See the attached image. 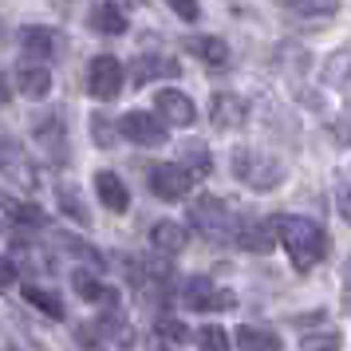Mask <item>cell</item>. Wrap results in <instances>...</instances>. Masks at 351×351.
Wrapping results in <instances>:
<instances>
[{"instance_id": "3957f363", "label": "cell", "mask_w": 351, "mask_h": 351, "mask_svg": "<svg viewBox=\"0 0 351 351\" xmlns=\"http://www.w3.org/2000/svg\"><path fill=\"white\" fill-rule=\"evenodd\" d=\"M190 225L206 241H233L237 237V217H229V206L217 197H202L190 209Z\"/></svg>"}, {"instance_id": "f546056e", "label": "cell", "mask_w": 351, "mask_h": 351, "mask_svg": "<svg viewBox=\"0 0 351 351\" xmlns=\"http://www.w3.org/2000/svg\"><path fill=\"white\" fill-rule=\"evenodd\" d=\"M16 280H20V276H16V265L0 256V288H12V285H16Z\"/></svg>"}, {"instance_id": "7c38bea8", "label": "cell", "mask_w": 351, "mask_h": 351, "mask_svg": "<svg viewBox=\"0 0 351 351\" xmlns=\"http://www.w3.org/2000/svg\"><path fill=\"white\" fill-rule=\"evenodd\" d=\"M209 111H213V127L229 130V127H241V123H245V114H249V103H245L241 95H233V91H217Z\"/></svg>"}, {"instance_id": "8992f818", "label": "cell", "mask_w": 351, "mask_h": 351, "mask_svg": "<svg viewBox=\"0 0 351 351\" xmlns=\"http://www.w3.org/2000/svg\"><path fill=\"white\" fill-rule=\"evenodd\" d=\"M119 134H127L138 146H166V123L150 111H130L119 119Z\"/></svg>"}, {"instance_id": "4dcf8cb0", "label": "cell", "mask_w": 351, "mask_h": 351, "mask_svg": "<svg viewBox=\"0 0 351 351\" xmlns=\"http://www.w3.org/2000/svg\"><path fill=\"white\" fill-rule=\"evenodd\" d=\"M170 8H174L182 20H197V16H202V8H197V4H186V0H174Z\"/></svg>"}, {"instance_id": "7a4b0ae2", "label": "cell", "mask_w": 351, "mask_h": 351, "mask_svg": "<svg viewBox=\"0 0 351 351\" xmlns=\"http://www.w3.org/2000/svg\"><path fill=\"white\" fill-rule=\"evenodd\" d=\"M233 174L256 193H269L280 186V178H285V166L269 154H261V150H237L233 154Z\"/></svg>"}, {"instance_id": "d6a6232c", "label": "cell", "mask_w": 351, "mask_h": 351, "mask_svg": "<svg viewBox=\"0 0 351 351\" xmlns=\"http://www.w3.org/2000/svg\"><path fill=\"white\" fill-rule=\"evenodd\" d=\"M8 103V83H4V75H0V107Z\"/></svg>"}, {"instance_id": "ba28073f", "label": "cell", "mask_w": 351, "mask_h": 351, "mask_svg": "<svg viewBox=\"0 0 351 351\" xmlns=\"http://www.w3.org/2000/svg\"><path fill=\"white\" fill-rule=\"evenodd\" d=\"M233 241H237L245 253H272L276 249V225L269 217H241Z\"/></svg>"}, {"instance_id": "484cf974", "label": "cell", "mask_w": 351, "mask_h": 351, "mask_svg": "<svg viewBox=\"0 0 351 351\" xmlns=\"http://www.w3.org/2000/svg\"><path fill=\"white\" fill-rule=\"evenodd\" d=\"M182 166H186L190 174H209V150L202 143L182 146Z\"/></svg>"}, {"instance_id": "ffe728a7", "label": "cell", "mask_w": 351, "mask_h": 351, "mask_svg": "<svg viewBox=\"0 0 351 351\" xmlns=\"http://www.w3.org/2000/svg\"><path fill=\"white\" fill-rule=\"evenodd\" d=\"M71 288H75V292H80L87 304H111V300H114L111 288H103V285H99V276H91L87 269H75V272H71Z\"/></svg>"}, {"instance_id": "ac0fdd59", "label": "cell", "mask_w": 351, "mask_h": 351, "mask_svg": "<svg viewBox=\"0 0 351 351\" xmlns=\"http://www.w3.org/2000/svg\"><path fill=\"white\" fill-rule=\"evenodd\" d=\"M186 51L197 56V60L209 64V67H225L229 64V44L217 40V36H190V40H186Z\"/></svg>"}, {"instance_id": "cb8c5ba5", "label": "cell", "mask_w": 351, "mask_h": 351, "mask_svg": "<svg viewBox=\"0 0 351 351\" xmlns=\"http://www.w3.org/2000/svg\"><path fill=\"white\" fill-rule=\"evenodd\" d=\"M154 332H158V339H162V343H170V348H178V343H186V339H190L186 319H174V316H162L158 324H154Z\"/></svg>"}, {"instance_id": "277c9868", "label": "cell", "mask_w": 351, "mask_h": 351, "mask_svg": "<svg viewBox=\"0 0 351 351\" xmlns=\"http://www.w3.org/2000/svg\"><path fill=\"white\" fill-rule=\"evenodd\" d=\"M193 190V174L182 162H158L150 166V193H158L162 202H186Z\"/></svg>"}, {"instance_id": "44dd1931", "label": "cell", "mask_w": 351, "mask_h": 351, "mask_svg": "<svg viewBox=\"0 0 351 351\" xmlns=\"http://www.w3.org/2000/svg\"><path fill=\"white\" fill-rule=\"evenodd\" d=\"M95 335L103 339V343H111V348H130L134 343V332H130V324H123V319L114 316H103L95 324Z\"/></svg>"}, {"instance_id": "83f0119b", "label": "cell", "mask_w": 351, "mask_h": 351, "mask_svg": "<svg viewBox=\"0 0 351 351\" xmlns=\"http://www.w3.org/2000/svg\"><path fill=\"white\" fill-rule=\"evenodd\" d=\"M292 12H296V16H308V20L335 16V4H308V0H300V4H292Z\"/></svg>"}, {"instance_id": "7402d4cb", "label": "cell", "mask_w": 351, "mask_h": 351, "mask_svg": "<svg viewBox=\"0 0 351 351\" xmlns=\"http://www.w3.org/2000/svg\"><path fill=\"white\" fill-rule=\"evenodd\" d=\"M24 300L36 304V308H40L44 316L64 319V300H60L56 292H48V288H40V285H24Z\"/></svg>"}, {"instance_id": "836d02e7", "label": "cell", "mask_w": 351, "mask_h": 351, "mask_svg": "<svg viewBox=\"0 0 351 351\" xmlns=\"http://www.w3.org/2000/svg\"><path fill=\"white\" fill-rule=\"evenodd\" d=\"M343 312H348V316H351V285L343 288Z\"/></svg>"}, {"instance_id": "603a6c76", "label": "cell", "mask_w": 351, "mask_h": 351, "mask_svg": "<svg viewBox=\"0 0 351 351\" xmlns=\"http://www.w3.org/2000/svg\"><path fill=\"white\" fill-rule=\"evenodd\" d=\"M56 197H60V209H64L67 217H75L80 225L91 221V213H87V206L80 202V190H75V186H60V190H56Z\"/></svg>"}, {"instance_id": "1f68e13d", "label": "cell", "mask_w": 351, "mask_h": 351, "mask_svg": "<svg viewBox=\"0 0 351 351\" xmlns=\"http://www.w3.org/2000/svg\"><path fill=\"white\" fill-rule=\"evenodd\" d=\"M339 209H343V217L351 221V190H348V193H339Z\"/></svg>"}, {"instance_id": "9c48e42d", "label": "cell", "mask_w": 351, "mask_h": 351, "mask_svg": "<svg viewBox=\"0 0 351 351\" xmlns=\"http://www.w3.org/2000/svg\"><path fill=\"white\" fill-rule=\"evenodd\" d=\"M182 300H186L190 312H213L217 304H233V296H229V292H217L213 280H206V276H186Z\"/></svg>"}, {"instance_id": "8fae6325", "label": "cell", "mask_w": 351, "mask_h": 351, "mask_svg": "<svg viewBox=\"0 0 351 351\" xmlns=\"http://www.w3.org/2000/svg\"><path fill=\"white\" fill-rule=\"evenodd\" d=\"M0 174L32 186V166H28V154H24V146L16 138H0Z\"/></svg>"}, {"instance_id": "4fadbf2b", "label": "cell", "mask_w": 351, "mask_h": 351, "mask_svg": "<svg viewBox=\"0 0 351 351\" xmlns=\"http://www.w3.org/2000/svg\"><path fill=\"white\" fill-rule=\"evenodd\" d=\"M186 237H190V233H186V225L166 217V221H158L154 229H150V249H154V253L174 256V253H182V249H186Z\"/></svg>"}, {"instance_id": "d6986e66", "label": "cell", "mask_w": 351, "mask_h": 351, "mask_svg": "<svg viewBox=\"0 0 351 351\" xmlns=\"http://www.w3.org/2000/svg\"><path fill=\"white\" fill-rule=\"evenodd\" d=\"M233 339H237L241 351H280V339L269 328H253V324H241Z\"/></svg>"}, {"instance_id": "30bf717a", "label": "cell", "mask_w": 351, "mask_h": 351, "mask_svg": "<svg viewBox=\"0 0 351 351\" xmlns=\"http://www.w3.org/2000/svg\"><path fill=\"white\" fill-rule=\"evenodd\" d=\"M20 51H24V64H48L51 56H56V32L44 28V24H28L24 32H20Z\"/></svg>"}, {"instance_id": "52a82bcc", "label": "cell", "mask_w": 351, "mask_h": 351, "mask_svg": "<svg viewBox=\"0 0 351 351\" xmlns=\"http://www.w3.org/2000/svg\"><path fill=\"white\" fill-rule=\"evenodd\" d=\"M154 111L166 127H193L197 123V107L186 91H158L154 95Z\"/></svg>"}, {"instance_id": "f1b7e54d", "label": "cell", "mask_w": 351, "mask_h": 351, "mask_svg": "<svg viewBox=\"0 0 351 351\" xmlns=\"http://www.w3.org/2000/svg\"><path fill=\"white\" fill-rule=\"evenodd\" d=\"M12 213H16L20 225H32V229H40V225H44V213H40L36 206H16Z\"/></svg>"}, {"instance_id": "e0dca14e", "label": "cell", "mask_w": 351, "mask_h": 351, "mask_svg": "<svg viewBox=\"0 0 351 351\" xmlns=\"http://www.w3.org/2000/svg\"><path fill=\"white\" fill-rule=\"evenodd\" d=\"M178 71H182V67H178L170 56H138V60H134V83H138V87H146L150 80H174Z\"/></svg>"}, {"instance_id": "2e32d148", "label": "cell", "mask_w": 351, "mask_h": 351, "mask_svg": "<svg viewBox=\"0 0 351 351\" xmlns=\"http://www.w3.org/2000/svg\"><path fill=\"white\" fill-rule=\"evenodd\" d=\"M16 87H20V95H28V99H48L51 71L40 67V64H20L16 67Z\"/></svg>"}, {"instance_id": "9a60e30c", "label": "cell", "mask_w": 351, "mask_h": 351, "mask_svg": "<svg viewBox=\"0 0 351 351\" xmlns=\"http://www.w3.org/2000/svg\"><path fill=\"white\" fill-rule=\"evenodd\" d=\"M95 193H99V202L111 209V213H127L130 193H127V186H123V178H119V174L103 170V174L95 178Z\"/></svg>"}, {"instance_id": "5bb4252c", "label": "cell", "mask_w": 351, "mask_h": 351, "mask_svg": "<svg viewBox=\"0 0 351 351\" xmlns=\"http://www.w3.org/2000/svg\"><path fill=\"white\" fill-rule=\"evenodd\" d=\"M87 24H91L99 36H123L127 32V8H123V4H95V8L87 12Z\"/></svg>"}, {"instance_id": "5b68a950", "label": "cell", "mask_w": 351, "mask_h": 351, "mask_svg": "<svg viewBox=\"0 0 351 351\" xmlns=\"http://www.w3.org/2000/svg\"><path fill=\"white\" fill-rule=\"evenodd\" d=\"M87 91L103 103H111L119 91H123V64L114 56H95L91 67H87Z\"/></svg>"}, {"instance_id": "d4e9b609", "label": "cell", "mask_w": 351, "mask_h": 351, "mask_svg": "<svg viewBox=\"0 0 351 351\" xmlns=\"http://www.w3.org/2000/svg\"><path fill=\"white\" fill-rule=\"evenodd\" d=\"M197 351H233L229 332H225L221 324H206V328L197 332Z\"/></svg>"}, {"instance_id": "4316f807", "label": "cell", "mask_w": 351, "mask_h": 351, "mask_svg": "<svg viewBox=\"0 0 351 351\" xmlns=\"http://www.w3.org/2000/svg\"><path fill=\"white\" fill-rule=\"evenodd\" d=\"M339 332H316V335H304V351H339Z\"/></svg>"}, {"instance_id": "6da1fadb", "label": "cell", "mask_w": 351, "mask_h": 351, "mask_svg": "<svg viewBox=\"0 0 351 351\" xmlns=\"http://www.w3.org/2000/svg\"><path fill=\"white\" fill-rule=\"evenodd\" d=\"M272 225H276V237H280V245H285V253H288V261H292L296 272H308L312 265L324 261L328 237H324V229H319L312 217L280 213V217H272Z\"/></svg>"}]
</instances>
